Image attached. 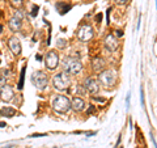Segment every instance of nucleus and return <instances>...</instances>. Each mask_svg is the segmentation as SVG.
<instances>
[{
    "label": "nucleus",
    "mask_w": 157,
    "mask_h": 148,
    "mask_svg": "<svg viewBox=\"0 0 157 148\" xmlns=\"http://www.w3.org/2000/svg\"><path fill=\"white\" fill-rule=\"evenodd\" d=\"M13 97H14V92L11 85H4L0 88V98H2V101L9 102L13 100Z\"/></svg>",
    "instance_id": "obj_9"
},
{
    "label": "nucleus",
    "mask_w": 157,
    "mask_h": 148,
    "mask_svg": "<svg viewBox=\"0 0 157 148\" xmlns=\"http://www.w3.org/2000/svg\"><path fill=\"white\" fill-rule=\"evenodd\" d=\"M115 80H117V75L113 70H104L98 73V81H100L101 85L106 88V89L114 87Z\"/></svg>",
    "instance_id": "obj_3"
},
{
    "label": "nucleus",
    "mask_w": 157,
    "mask_h": 148,
    "mask_svg": "<svg viewBox=\"0 0 157 148\" xmlns=\"http://www.w3.org/2000/svg\"><path fill=\"white\" fill-rule=\"evenodd\" d=\"M117 37H123V30H115Z\"/></svg>",
    "instance_id": "obj_30"
},
{
    "label": "nucleus",
    "mask_w": 157,
    "mask_h": 148,
    "mask_svg": "<svg viewBox=\"0 0 157 148\" xmlns=\"http://www.w3.org/2000/svg\"><path fill=\"white\" fill-rule=\"evenodd\" d=\"M6 126H7V123H4V122L0 123V127H6Z\"/></svg>",
    "instance_id": "obj_33"
},
{
    "label": "nucleus",
    "mask_w": 157,
    "mask_h": 148,
    "mask_svg": "<svg viewBox=\"0 0 157 148\" xmlns=\"http://www.w3.org/2000/svg\"><path fill=\"white\" fill-rule=\"evenodd\" d=\"M152 142H153V144H155V147L157 148V143H156V140H155V138H153V135H152Z\"/></svg>",
    "instance_id": "obj_32"
},
{
    "label": "nucleus",
    "mask_w": 157,
    "mask_h": 148,
    "mask_svg": "<svg viewBox=\"0 0 157 148\" xmlns=\"http://www.w3.org/2000/svg\"><path fill=\"white\" fill-rule=\"evenodd\" d=\"M86 113H88V115L93 114V113H94V106H93V105H90V107H89V109L86 110Z\"/></svg>",
    "instance_id": "obj_26"
},
{
    "label": "nucleus",
    "mask_w": 157,
    "mask_h": 148,
    "mask_svg": "<svg viewBox=\"0 0 157 148\" xmlns=\"http://www.w3.org/2000/svg\"><path fill=\"white\" fill-rule=\"evenodd\" d=\"M110 11H111V8L106 9V22L107 24H110Z\"/></svg>",
    "instance_id": "obj_23"
},
{
    "label": "nucleus",
    "mask_w": 157,
    "mask_h": 148,
    "mask_svg": "<svg viewBox=\"0 0 157 148\" xmlns=\"http://www.w3.org/2000/svg\"><path fill=\"white\" fill-rule=\"evenodd\" d=\"M105 47H106V50H109L110 53H114L117 51V49L118 46H119V42H118V39L115 36H113V34H109V36H106L105 38Z\"/></svg>",
    "instance_id": "obj_10"
},
{
    "label": "nucleus",
    "mask_w": 157,
    "mask_h": 148,
    "mask_svg": "<svg viewBox=\"0 0 157 148\" xmlns=\"http://www.w3.org/2000/svg\"><path fill=\"white\" fill-rule=\"evenodd\" d=\"M39 136H47V134H33L30 138H39Z\"/></svg>",
    "instance_id": "obj_29"
},
{
    "label": "nucleus",
    "mask_w": 157,
    "mask_h": 148,
    "mask_svg": "<svg viewBox=\"0 0 157 148\" xmlns=\"http://www.w3.org/2000/svg\"><path fill=\"white\" fill-rule=\"evenodd\" d=\"M105 66H106V63H105V59L104 58L96 56V58L92 59V68H93V71L101 72V71H104Z\"/></svg>",
    "instance_id": "obj_12"
},
{
    "label": "nucleus",
    "mask_w": 157,
    "mask_h": 148,
    "mask_svg": "<svg viewBox=\"0 0 157 148\" xmlns=\"http://www.w3.org/2000/svg\"><path fill=\"white\" fill-rule=\"evenodd\" d=\"M9 2H11L12 7H14L16 9L21 8V7H22V4H24V2H22V0H9Z\"/></svg>",
    "instance_id": "obj_19"
},
{
    "label": "nucleus",
    "mask_w": 157,
    "mask_h": 148,
    "mask_svg": "<svg viewBox=\"0 0 157 148\" xmlns=\"http://www.w3.org/2000/svg\"><path fill=\"white\" fill-rule=\"evenodd\" d=\"M8 47H9V50L12 51V54H14V55H20V54H21V43H20L18 38H16V37L9 38Z\"/></svg>",
    "instance_id": "obj_11"
},
{
    "label": "nucleus",
    "mask_w": 157,
    "mask_h": 148,
    "mask_svg": "<svg viewBox=\"0 0 157 148\" xmlns=\"http://www.w3.org/2000/svg\"><path fill=\"white\" fill-rule=\"evenodd\" d=\"M94 36V30L90 25H81L77 30V38L80 42H89Z\"/></svg>",
    "instance_id": "obj_6"
},
{
    "label": "nucleus",
    "mask_w": 157,
    "mask_h": 148,
    "mask_svg": "<svg viewBox=\"0 0 157 148\" xmlns=\"http://www.w3.org/2000/svg\"><path fill=\"white\" fill-rule=\"evenodd\" d=\"M114 2L118 4V6H124V4L128 3V0H114Z\"/></svg>",
    "instance_id": "obj_24"
},
{
    "label": "nucleus",
    "mask_w": 157,
    "mask_h": 148,
    "mask_svg": "<svg viewBox=\"0 0 157 148\" xmlns=\"http://www.w3.org/2000/svg\"><path fill=\"white\" fill-rule=\"evenodd\" d=\"M2 30H3V26H2V25H0V33H2Z\"/></svg>",
    "instance_id": "obj_34"
},
{
    "label": "nucleus",
    "mask_w": 157,
    "mask_h": 148,
    "mask_svg": "<svg viewBox=\"0 0 157 148\" xmlns=\"http://www.w3.org/2000/svg\"><path fill=\"white\" fill-rule=\"evenodd\" d=\"M140 100H141V105L145 106V101H144V91H143V88H140Z\"/></svg>",
    "instance_id": "obj_22"
},
{
    "label": "nucleus",
    "mask_w": 157,
    "mask_h": 148,
    "mask_svg": "<svg viewBox=\"0 0 157 148\" xmlns=\"http://www.w3.org/2000/svg\"><path fill=\"white\" fill-rule=\"evenodd\" d=\"M156 8H157V0H156Z\"/></svg>",
    "instance_id": "obj_35"
},
{
    "label": "nucleus",
    "mask_w": 157,
    "mask_h": 148,
    "mask_svg": "<svg viewBox=\"0 0 157 148\" xmlns=\"http://www.w3.org/2000/svg\"><path fill=\"white\" fill-rule=\"evenodd\" d=\"M93 100L100 101V102H105V101H106V98H104V97H93Z\"/></svg>",
    "instance_id": "obj_27"
},
{
    "label": "nucleus",
    "mask_w": 157,
    "mask_h": 148,
    "mask_svg": "<svg viewBox=\"0 0 157 148\" xmlns=\"http://www.w3.org/2000/svg\"><path fill=\"white\" fill-rule=\"evenodd\" d=\"M0 114H2L3 117L11 118L13 115H16V109H13V107H9V106H6V107H3V109L0 110Z\"/></svg>",
    "instance_id": "obj_16"
},
{
    "label": "nucleus",
    "mask_w": 157,
    "mask_h": 148,
    "mask_svg": "<svg viewBox=\"0 0 157 148\" xmlns=\"http://www.w3.org/2000/svg\"><path fill=\"white\" fill-rule=\"evenodd\" d=\"M56 9L59 11V13L60 14H66L70 9L72 8V6L71 4H67V3H64V2H59V3H56Z\"/></svg>",
    "instance_id": "obj_15"
},
{
    "label": "nucleus",
    "mask_w": 157,
    "mask_h": 148,
    "mask_svg": "<svg viewBox=\"0 0 157 148\" xmlns=\"http://www.w3.org/2000/svg\"><path fill=\"white\" fill-rule=\"evenodd\" d=\"M30 80H32L33 85L36 87L37 89H39V91H43L47 87V84H48V77H47V75L43 71H36V72H33Z\"/></svg>",
    "instance_id": "obj_5"
},
{
    "label": "nucleus",
    "mask_w": 157,
    "mask_h": 148,
    "mask_svg": "<svg viewBox=\"0 0 157 148\" xmlns=\"http://www.w3.org/2000/svg\"><path fill=\"white\" fill-rule=\"evenodd\" d=\"M14 16L18 17V18H21V20H22V17H24V16H22V13L20 12V11H16V12H14Z\"/></svg>",
    "instance_id": "obj_28"
},
{
    "label": "nucleus",
    "mask_w": 157,
    "mask_h": 148,
    "mask_svg": "<svg viewBox=\"0 0 157 148\" xmlns=\"http://www.w3.org/2000/svg\"><path fill=\"white\" fill-rule=\"evenodd\" d=\"M66 46H67V41H66V39H63V38L58 39V47L59 49H64Z\"/></svg>",
    "instance_id": "obj_20"
},
{
    "label": "nucleus",
    "mask_w": 157,
    "mask_h": 148,
    "mask_svg": "<svg viewBox=\"0 0 157 148\" xmlns=\"http://www.w3.org/2000/svg\"><path fill=\"white\" fill-rule=\"evenodd\" d=\"M59 64V54L55 50H50L46 54L45 58V66L47 70H55Z\"/></svg>",
    "instance_id": "obj_7"
},
{
    "label": "nucleus",
    "mask_w": 157,
    "mask_h": 148,
    "mask_svg": "<svg viewBox=\"0 0 157 148\" xmlns=\"http://www.w3.org/2000/svg\"><path fill=\"white\" fill-rule=\"evenodd\" d=\"M38 11H39V7H38V6H34V7H33V11H32L30 14H32L33 17H36L37 14H38Z\"/></svg>",
    "instance_id": "obj_21"
},
{
    "label": "nucleus",
    "mask_w": 157,
    "mask_h": 148,
    "mask_svg": "<svg viewBox=\"0 0 157 148\" xmlns=\"http://www.w3.org/2000/svg\"><path fill=\"white\" fill-rule=\"evenodd\" d=\"M62 68L63 72H66L67 75H77L82 70V63L77 58L66 56L62 62Z\"/></svg>",
    "instance_id": "obj_1"
},
{
    "label": "nucleus",
    "mask_w": 157,
    "mask_h": 148,
    "mask_svg": "<svg viewBox=\"0 0 157 148\" xmlns=\"http://www.w3.org/2000/svg\"><path fill=\"white\" fill-rule=\"evenodd\" d=\"M101 21H102V13H98V14H96V22L100 24Z\"/></svg>",
    "instance_id": "obj_25"
},
{
    "label": "nucleus",
    "mask_w": 157,
    "mask_h": 148,
    "mask_svg": "<svg viewBox=\"0 0 157 148\" xmlns=\"http://www.w3.org/2000/svg\"><path fill=\"white\" fill-rule=\"evenodd\" d=\"M36 59H37V60L41 62V60H42V55H36Z\"/></svg>",
    "instance_id": "obj_31"
},
{
    "label": "nucleus",
    "mask_w": 157,
    "mask_h": 148,
    "mask_svg": "<svg viewBox=\"0 0 157 148\" xmlns=\"http://www.w3.org/2000/svg\"><path fill=\"white\" fill-rule=\"evenodd\" d=\"M52 85L58 91H67L71 85V80L66 72H60L54 75L52 77Z\"/></svg>",
    "instance_id": "obj_4"
},
{
    "label": "nucleus",
    "mask_w": 157,
    "mask_h": 148,
    "mask_svg": "<svg viewBox=\"0 0 157 148\" xmlns=\"http://www.w3.org/2000/svg\"><path fill=\"white\" fill-rule=\"evenodd\" d=\"M25 71H26V67L24 66L22 67V70H21V75H20V81H18V85H17V88L20 91L22 89V87H24V77H25Z\"/></svg>",
    "instance_id": "obj_17"
},
{
    "label": "nucleus",
    "mask_w": 157,
    "mask_h": 148,
    "mask_svg": "<svg viewBox=\"0 0 157 148\" xmlns=\"http://www.w3.org/2000/svg\"><path fill=\"white\" fill-rule=\"evenodd\" d=\"M71 102H72V109L75 110V111H82L85 109V101L82 100V98H80V97H73L72 100H71Z\"/></svg>",
    "instance_id": "obj_13"
},
{
    "label": "nucleus",
    "mask_w": 157,
    "mask_h": 148,
    "mask_svg": "<svg viewBox=\"0 0 157 148\" xmlns=\"http://www.w3.org/2000/svg\"><path fill=\"white\" fill-rule=\"evenodd\" d=\"M7 75H6V73H4V71L2 70V71H0V88H2V87H4V85H7Z\"/></svg>",
    "instance_id": "obj_18"
},
{
    "label": "nucleus",
    "mask_w": 157,
    "mask_h": 148,
    "mask_svg": "<svg viewBox=\"0 0 157 148\" xmlns=\"http://www.w3.org/2000/svg\"><path fill=\"white\" fill-rule=\"evenodd\" d=\"M52 109L55 113H59V114H66L72 109V102L68 97L66 96H58L54 98L52 101Z\"/></svg>",
    "instance_id": "obj_2"
},
{
    "label": "nucleus",
    "mask_w": 157,
    "mask_h": 148,
    "mask_svg": "<svg viewBox=\"0 0 157 148\" xmlns=\"http://www.w3.org/2000/svg\"><path fill=\"white\" fill-rule=\"evenodd\" d=\"M8 26H9V29H11L12 32H18L20 29H21V26H22V20L16 17V16H13L8 21Z\"/></svg>",
    "instance_id": "obj_14"
},
{
    "label": "nucleus",
    "mask_w": 157,
    "mask_h": 148,
    "mask_svg": "<svg viewBox=\"0 0 157 148\" xmlns=\"http://www.w3.org/2000/svg\"><path fill=\"white\" fill-rule=\"evenodd\" d=\"M84 88L90 95H97L100 91V81L96 77H86L84 80Z\"/></svg>",
    "instance_id": "obj_8"
}]
</instances>
